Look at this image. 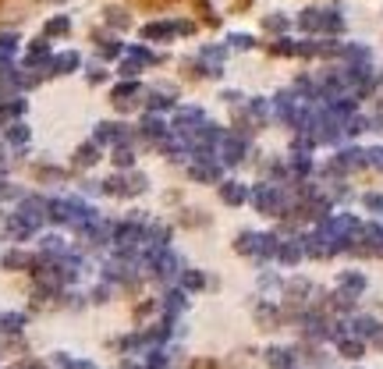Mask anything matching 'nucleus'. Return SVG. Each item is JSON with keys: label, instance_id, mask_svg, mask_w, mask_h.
Listing matches in <instances>:
<instances>
[{"label": "nucleus", "instance_id": "obj_1", "mask_svg": "<svg viewBox=\"0 0 383 369\" xmlns=\"http://www.w3.org/2000/svg\"><path fill=\"white\" fill-rule=\"evenodd\" d=\"M135 4H142V8H167V4H174V0H135Z\"/></svg>", "mask_w": 383, "mask_h": 369}]
</instances>
